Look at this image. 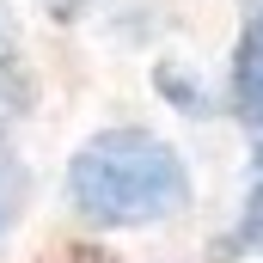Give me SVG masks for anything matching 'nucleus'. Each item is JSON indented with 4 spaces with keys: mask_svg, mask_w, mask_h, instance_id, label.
Returning a JSON list of instances; mask_svg holds the SVG:
<instances>
[{
    "mask_svg": "<svg viewBox=\"0 0 263 263\" xmlns=\"http://www.w3.org/2000/svg\"><path fill=\"white\" fill-rule=\"evenodd\" d=\"M233 104H239L245 129L257 135V159H263V12L245 25V43L233 55Z\"/></svg>",
    "mask_w": 263,
    "mask_h": 263,
    "instance_id": "nucleus-2",
    "label": "nucleus"
},
{
    "mask_svg": "<svg viewBox=\"0 0 263 263\" xmlns=\"http://www.w3.org/2000/svg\"><path fill=\"white\" fill-rule=\"evenodd\" d=\"M263 245V159H257V178H251V196H245V214L233 227V251H257Z\"/></svg>",
    "mask_w": 263,
    "mask_h": 263,
    "instance_id": "nucleus-3",
    "label": "nucleus"
},
{
    "mask_svg": "<svg viewBox=\"0 0 263 263\" xmlns=\"http://www.w3.org/2000/svg\"><path fill=\"white\" fill-rule=\"evenodd\" d=\"M67 202L92 227H153L190 202V172L159 135L104 129L67 159Z\"/></svg>",
    "mask_w": 263,
    "mask_h": 263,
    "instance_id": "nucleus-1",
    "label": "nucleus"
}]
</instances>
